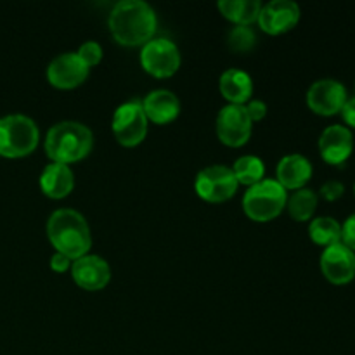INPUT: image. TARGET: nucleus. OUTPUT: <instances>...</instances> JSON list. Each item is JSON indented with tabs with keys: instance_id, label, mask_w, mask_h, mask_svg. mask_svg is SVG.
Wrapping results in <instances>:
<instances>
[{
	"instance_id": "obj_1",
	"label": "nucleus",
	"mask_w": 355,
	"mask_h": 355,
	"mask_svg": "<svg viewBox=\"0 0 355 355\" xmlns=\"http://www.w3.org/2000/svg\"><path fill=\"white\" fill-rule=\"evenodd\" d=\"M110 30L114 40L121 45H144L156 31L155 9L144 0H121L110 12Z\"/></svg>"
},
{
	"instance_id": "obj_2",
	"label": "nucleus",
	"mask_w": 355,
	"mask_h": 355,
	"mask_svg": "<svg viewBox=\"0 0 355 355\" xmlns=\"http://www.w3.org/2000/svg\"><path fill=\"white\" fill-rule=\"evenodd\" d=\"M47 236L52 246L69 260L87 255L92 246V236L85 217L71 208L55 210L49 217Z\"/></svg>"
},
{
	"instance_id": "obj_3",
	"label": "nucleus",
	"mask_w": 355,
	"mask_h": 355,
	"mask_svg": "<svg viewBox=\"0 0 355 355\" xmlns=\"http://www.w3.org/2000/svg\"><path fill=\"white\" fill-rule=\"evenodd\" d=\"M92 146V132L78 121H61L54 125L45 137V151L49 158L64 165L85 158Z\"/></svg>"
},
{
	"instance_id": "obj_4",
	"label": "nucleus",
	"mask_w": 355,
	"mask_h": 355,
	"mask_svg": "<svg viewBox=\"0 0 355 355\" xmlns=\"http://www.w3.org/2000/svg\"><path fill=\"white\" fill-rule=\"evenodd\" d=\"M40 132L37 123L24 114H7L0 118V156L19 158L37 148Z\"/></svg>"
},
{
	"instance_id": "obj_5",
	"label": "nucleus",
	"mask_w": 355,
	"mask_h": 355,
	"mask_svg": "<svg viewBox=\"0 0 355 355\" xmlns=\"http://www.w3.org/2000/svg\"><path fill=\"white\" fill-rule=\"evenodd\" d=\"M288 203L286 189L274 179H263L250 187L243 198V208L250 218L257 222L272 220Z\"/></svg>"
},
{
	"instance_id": "obj_6",
	"label": "nucleus",
	"mask_w": 355,
	"mask_h": 355,
	"mask_svg": "<svg viewBox=\"0 0 355 355\" xmlns=\"http://www.w3.org/2000/svg\"><path fill=\"white\" fill-rule=\"evenodd\" d=\"M113 134L116 141L127 148L144 141L148 134V118L141 101H128L116 107L113 114Z\"/></svg>"
},
{
	"instance_id": "obj_7",
	"label": "nucleus",
	"mask_w": 355,
	"mask_h": 355,
	"mask_svg": "<svg viewBox=\"0 0 355 355\" xmlns=\"http://www.w3.org/2000/svg\"><path fill=\"white\" fill-rule=\"evenodd\" d=\"M238 179L232 168L225 165H211L201 170L196 175L194 189L203 200L211 203H220L234 196L238 191Z\"/></svg>"
},
{
	"instance_id": "obj_8",
	"label": "nucleus",
	"mask_w": 355,
	"mask_h": 355,
	"mask_svg": "<svg viewBox=\"0 0 355 355\" xmlns=\"http://www.w3.org/2000/svg\"><path fill=\"white\" fill-rule=\"evenodd\" d=\"M142 68L153 76L166 78L172 76L180 66V52L168 38H151L142 45L141 51Z\"/></svg>"
},
{
	"instance_id": "obj_9",
	"label": "nucleus",
	"mask_w": 355,
	"mask_h": 355,
	"mask_svg": "<svg viewBox=\"0 0 355 355\" xmlns=\"http://www.w3.org/2000/svg\"><path fill=\"white\" fill-rule=\"evenodd\" d=\"M252 118L245 104H227L217 116V134L224 144L238 148L252 135Z\"/></svg>"
},
{
	"instance_id": "obj_10",
	"label": "nucleus",
	"mask_w": 355,
	"mask_h": 355,
	"mask_svg": "<svg viewBox=\"0 0 355 355\" xmlns=\"http://www.w3.org/2000/svg\"><path fill=\"white\" fill-rule=\"evenodd\" d=\"M321 269L326 279L331 283H350L355 277V253L342 241L326 246L321 255Z\"/></svg>"
},
{
	"instance_id": "obj_11",
	"label": "nucleus",
	"mask_w": 355,
	"mask_h": 355,
	"mask_svg": "<svg viewBox=\"0 0 355 355\" xmlns=\"http://www.w3.org/2000/svg\"><path fill=\"white\" fill-rule=\"evenodd\" d=\"M89 75V66L76 52H66L52 59L47 66V78L58 89H73L83 83Z\"/></svg>"
},
{
	"instance_id": "obj_12",
	"label": "nucleus",
	"mask_w": 355,
	"mask_h": 355,
	"mask_svg": "<svg viewBox=\"0 0 355 355\" xmlns=\"http://www.w3.org/2000/svg\"><path fill=\"white\" fill-rule=\"evenodd\" d=\"M71 276L80 288L97 291L106 286L111 279L110 263L99 255H87L71 262Z\"/></svg>"
},
{
	"instance_id": "obj_13",
	"label": "nucleus",
	"mask_w": 355,
	"mask_h": 355,
	"mask_svg": "<svg viewBox=\"0 0 355 355\" xmlns=\"http://www.w3.org/2000/svg\"><path fill=\"white\" fill-rule=\"evenodd\" d=\"M347 101V90L340 82L331 78L318 80L307 92V103L318 114H335L342 111Z\"/></svg>"
},
{
	"instance_id": "obj_14",
	"label": "nucleus",
	"mask_w": 355,
	"mask_h": 355,
	"mask_svg": "<svg viewBox=\"0 0 355 355\" xmlns=\"http://www.w3.org/2000/svg\"><path fill=\"white\" fill-rule=\"evenodd\" d=\"M300 19V7L291 0H272L262 6L259 24L266 33L279 35L291 30Z\"/></svg>"
},
{
	"instance_id": "obj_15",
	"label": "nucleus",
	"mask_w": 355,
	"mask_h": 355,
	"mask_svg": "<svg viewBox=\"0 0 355 355\" xmlns=\"http://www.w3.org/2000/svg\"><path fill=\"white\" fill-rule=\"evenodd\" d=\"M354 141L352 134L343 125H331L322 132L319 139V151L324 162L331 165H340L352 155Z\"/></svg>"
},
{
	"instance_id": "obj_16",
	"label": "nucleus",
	"mask_w": 355,
	"mask_h": 355,
	"mask_svg": "<svg viewBox=\"0 0 355 355\" xmlns=\"http://www.w3.org/2000/svg\"><path fill=\"white\" fill-rule=\"evenodd\" d=\"M142 110H144L148 120L159 125L170 123L180 113L179 97L166 89L153 90L142 101Z\"/></svg>"
},
{
	"instance_id": "obj_17",
	"label": "nucleus",
	"mask_w": 355,
	"mask_h": 355,
	"mask_svg": "<svg viewBox=\"0 0 355 355\" xmlns=\"http://www.w3.org/2000/svg\"><path fill=\"white\" fill-rule=\"evenodd\" d=\"M312 177V165L305 156L288 155L277 163V182L284 189H302Z\"/></svg>"
},
{
	"instance_id": "obj_18",
	"label": "nucleus",
	"mask_w": 355,
	"mask_h": 355,
	"mask_svg": "<svg viewBox=\"0 0 355 355\" xmlns=\"http://www.w3.org/2000/svg\"><path fill=\"white\" fill-rule=\"evenodd\" d=\"M75 177H73L71 168L64 163H54L47 165L40 175V187L49 198H64L71 193Z\"/></svg>"
},
{
	"instance_id": "obj_19",
	"label": "nucleus",
	"mask_w": 355,
	"mask_h": 355,
	"mask_svg": "<svg viewBox=\"0 0 355 355\" xmlns=\"http://www.w3.org/2000/svg\"><path fill=\"white\" fill-rule=\"evenodd\" d=\"M220 92L229 104H245L248 103L253 94L252 76L246 71L238 68L225 69L220 76Z\"/></svg>"
},
{
	"instance_id": "obj_20",
	"label": "nucleus",
	"mask_w": 355,
	"mask_h": 355,
	"mask_svg": "<svg viewBox=\"0 0 355 355\" xmlns=\"http://www.w3.org/2000/svg\"><path fill=\"white\" fill-rule=\"evenodd\" d=\"M217 6L227 19L243 26L259 21L260 10H262V3L259 0H220Z\"/></svg>"
},
{
	"instance_id": "obj_21",
	"label": "nucleus",
	"mask_w": 355,
	"mask_h": 355,
	"mask_svg": "<svg viewBox=\"0 0 355 355\" xmlns=\"http://www.w3.org/2000/svg\"><path fill=\"white\" fill-rule=\"evenodd\" d=\"M238 184H245V186H255L260 180H263V173H266V166L259 156L245 155L241 158L236 159L234 166H232Z\"/></svg>"
},
{
	"instance_id": "obj_22",
	"label": "nucleus",
	"mask_w": 355,
	"mask_h": 355,
	"mask_svg": "<svg viewBox=\"0 0 355 355\" xmlns=\"http://www.w3.org/2000/svg\"><path fill=\"white\" fill-rule=\"evenodd\" d=\"M318 207V194L311 189H297L288 200V210L290 215L298 222H305L314 215Z\"/></svg>"
},
{
	"instance_id": "obj_23",
	"label": "nucleus",
	"mask_w": 355,
	"mask_h": 355,
	"mask_svg": "<svg viewBox=\"0 0 355 355\" xmlns=\"http://www.w3.org/2000/svg\"><path fill=\"white\" fill-rule=\"evenodd\" d=\"M309 232H311L312 241L322 246H331L342 241V227L331 217H319L312 220Z\"/></svg>"
},
{
	"instance_id": "obj_24",
	"label": "nucleus",
	"mask_w": 355,
	"mask_h": 355,
	"mask_svg": "<svg viewBox=\"0 0 355 355\" xmlns=\"http://www.w3.org/2000/svg\"><path fill=\"white\" fill-rule=\"evenodd\" d=\"M229 47L236 52H248L252 51L253 45H255L257 37L255 31L250 26H243V24H238V26L232 28L227 35Z\"/></svg>"
},
{
	"instance_id": "obj_25",
	"label": "nucleus",
	"mask_w": 355,
	"mask_h": 355,
	"mask_svg": "<svg viewBox=\"0 0 355 355\" xmlns=\"http://www.w3.org/2000/svg\"><path fill=\"white\" fill-rule=\"evenodd\" d=\"M76 54H78L80 59H82V61L90 68V66H96L97 62L103 59V47H101L97 42L89 40V42H85V44L80 45V49Z\"/></svg>"
},
{
	"instance_id": "obj_26",
	"label": "nucleus",
	"mask_w": 355,
	"mask_h": 355,
	"mask_svg": "<svg viewBox=\"0 0 355 355\" xmlns=\"http://www.w3.org/2000/svg\"><path fill=\"white\" fill-rule=\"evenodd\" d=\"M343 191H345V187H343V184L338 182V180H328V182L322 184L321 187L322 198H326L328 201H335L338 200V198H342Z\"/></svg>"
},
{
	"instance_id": "obj_27",
	"label": "nucleus",
	"mask_w": 355,
	"mask_h": 355,
	"mask_svg": "<svg viewBox=\"0 0 355 355\" xmlns=\"http://www.w3.org/2000/svg\"><path fill=\"white\" fill-rule=\"evenodd\" d=\"M342 239L343 245L349 246L352 252H355V214L350 215L349 218L345 220L342 227Z\"/></svg>"
},
{
	"instance_id": "obj_28",
	"label": "nucleus",
	"mask_w": 355,
	"mask_h": 355,
	"mask_svg": "<svg viewBox=\"0 0 355 355\" xmlns=\"http://www.w3.org/2000/svg\"><path fill=\"white\" fill-rule=\"evenodd\" d=\"M245 107H246V111H248L252 121L262 120V118L267 114V104L263 103V101H260V99L248 101V103L245 104Z\"/></svg>"
},
{
	"instance_id": "obj_29",
	"label": "nucleus",
	"mask_w": 355,
	"mask_h": 355,
	"mask_svg": "<svg viewBox=\"0 0 355 355\" xmlns=\"http://www.w3.org/2000/svg\"><path fill=\"white\" fill-rule=\"evenodd\" d=\"M69 267H71V260L66 255H62V253L55 252L54 255L51 257V269L55 270V272H64Z\"/></svg>"
},
{
	"instance_id": "obj_30",
	"label": "nucleus",
	"mask_w": 355,
	"mask_h": 355,
	"mask_svg": "<svg viewBox=\"0 0 355 355\" xmlns=\"http://www.w3.org/2000/svg\"><path fill=\"white\" fill-rule=\"evenodd\" d=\"M343 120L350 125V127H355V97H350V99L345 101L342 107Z\"/></svg>"
},
{
	"instance_id": "obj_31",
	"label": "nucleus",
	"mask_w": 355,
	"mask_h": 355,
	"mask_svg": "<svg viewBox=\"0 0 355 355\" xmlns=\"http://www.w3.org/2000/svg\"><path fill=\"white\" fill-rule=\"evenodd\" d=\"M354 191H355V187H354Z\"/></svg>"
}]
</instances>
